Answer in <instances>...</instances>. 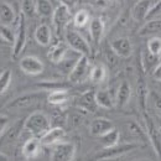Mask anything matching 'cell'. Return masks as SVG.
<instances>
[{
    "label": "cell",
    "instance_id": "ee69618b",
    "mask_svg": "<svg viewBox=\"0 0 161 161\" xmlns=\"http://www.w3.org/2000/svg\"><path fill=\"white\" fill-rule=\"evenodd\" d=\"M61 4H63V5H66V6H68L69 9L77 3V0H60Z\"/></svg>",
    "mask_w": 161,
    "mask_h": 161
},
{
    "label": "cell",
    "instance_id": "d590c367",
    "mask_svg": "<svg viewBox=\"0 0 161 161\" xmlns=\"http://www.w3.org/2000/svg\"><path fill=\"white\" fill-rule=\"evenodd\" d=\"M147 51L153 55L161 56V37H151L147 41Z\"/></svg>",
    "mask_w": 161,
    "mask_h": 161
},
{
    "label": "cell",
    "instance_id": "d4e9b609",
    "mask_svg": "<svg viewBox=\"0 0 161 161\" xmlns=\"http://www.w3.org/2000/svg\"><path fill=\"white\" fill-rule=\"evenodd\" d=\"M161 32V18L160 19H150L145 21V24L139 29V36H151Z\"/></svg>",
    "mask_w": 161,
    "mask_h": 161
},
{
    "label": "cell",
    "instance_id": "bcb514c9",
    "mask_svg": "<svg viewBox=\"0 0 161 161\" xmlns=\"http://www.w3.org/2000/svg\"><path fill=\"white\" fill-rule=\"evenodd\" d=\"M135 161H151V160H149V159H140V160H135Z\"/></svg>",
    "mask_w": 161,
    "mask_h": 161
},
{
    "label": "cell",
    "instance_id": "60d3db41",
    "mask_svg": "<svg viewBox=\"0 0 161 161\" xmlns=\"http://www.w3.org/2000/svg\"><path fill=\"white\" fill-rule=\"evenodd\" d=\"M105 57H107V61L109 62V64L114 66V64L117 63V58H118V56H117V55H115V52L112 50V47H109V48H108V51L105 52Z\"/></svg>",
    "mask_w": 161,
    "mask_h": 161
},
{
    "label": "cell",
    "instance_id": "e0dca14e",
    "mask_svg": "<svg viewBox=\"0 0 161 161\" xmlns=\"http://www.w3.org/2000/svg\"><path fill=\"white\" fill-rule=\"evenodd\" d=\"M69 51L68 45L66 43V41H58L56 42L47 52V58L51 61L52 63L57 64L61 61L64 58V56L67 55V52Z\"/></svg>",
    "mask_w": 161,
    "mask_h": 161
},
{
    "label": "cell",
    "instance_id": "e575fe53",
    "mask_svg": "<svg viewBox=\"0 0 161 161\" xmlns=\"http://www.w3.org/2000/svg\"><path fill=\"white\" fill-rule=\"evenodd\" d=\"M89 21H91V19H89V14H88L87 10H80L73 16V25L76 27H83Z\"/></svg>",
    "mask_w": 161,
    "mask_h": 161
},
{
    "label": "cell",
    "instance_id": "74e56055",
    "mask_svg": "<svg viewBox=\"0 0 161 161\" xmlns=\"http://www.w3.org/2000/svg\"><path fill=\"white\" fill-rule=\"evenodd\" d=\"M0 37L5 42H8L10 45H14V42H15V32L9 26L1 25L0 26Z\"/></svg>",
    "mask_w": 161,
    "mask_h": 161
},
{
    "label": "cell",
    "instance_id": "cb8c5ba5",
    "mask_svg": "<svg viewBox=\"0 0 161 161\" xmlns=\"http://www.w3.org/2000/svg\"><path fill=\"white\" fill-rule=\"evenodd\" d=\"M141 68L144 73H153V71L156 68V66L160 63V56L150 53L147 50L141 53Z\"/></svg>",
    "mask_w": 161,
    "mask_h": 161
},
{
    "label": "cell",
    "instance_id": "ac0fdd59",
    "mask_svg": "<svg viewBox=\"0 0 161 161\" xmlns=\"http://www.w3.org/2000/svg\"><path fill=\"white\" fill-rule=\"evenodd\" d=\"M80 56H82V55H80L78 52H76V51H73V50L69 48V51L67 52V55L64 56V58L61 61L60 63H57L56 66H57V68L60 69L62 73L67 75V77H68V75L72 72L73 67H75L76 63L78 62Z\"/></svg>",
    "mask_w": 161,
    "mask_h": 161
},
{
    "label": "cell",
    "instance_id": "7c38bea8",
    "mask_svg": "<svg viewBox=\"0 0 161 161\" xmlns=\"http://www.w3.org/2000/svg\"><path fill=\"white\" fill-rule=\"evenodd\" d=\"M114 129V124L113 121L107 119V118H96L91 121V125H89V131L93 136H97V138H101L103 135H105L107 133H109L110 130Z\"/></svg>",
    "mask_w": 161,
    "mask_h": 161
},
{
    "label": "cell",
    "instance_id": "f35d334b",
    "mask_svg": "<svg viewBox=\"0 0 161 161\" xmlns=\"http://www.w3.org/2000/svg\"><path fill=\"white\" fill-rule=\"evenodd\" d=\"M149 98L153 101V105H154L155 110L158 112V115L161 118V94L156 91H150Z\"/></svg>",
    "mask_w": 161,
    "mask_h": 161
},
{
    "label": "cell",
    "instance_id": "603a6c76",
    "mask_svg": "<svg viewBox=\"0 0 161 161\" xmlns=\"http://www.w3.org/2000/svg\"><path fill=\"white\" fill-rule=\"evenodd\" d=\"M89 34L96 45L101 43L104 36V22L101 18H93L89 21Z\"/></svg>",
    "mask_w": 161,
    "mask_h": 161
},
{
    "label": "cell",
    "instance_id": "7bdbcfd3",
    "mask_svg": "<svg viewBox=\"0 0 161 161\" xmlns=\"http://www.w3.org/2000/svg\"><path fill=\"white\" fill-rule=\"evenodd\" d=\"M151 76H153V78H154L155 80H159V82H161V61H160V63L156 66V68L153 71Z\"/></svg>",
    "mask_w": 161,
    "mask_h": 161
},
{
    "label": "cell",
    "instance_id": "83f0119b",
    "mask_svg": "<svg viewBox=\"0 0 161 161\" xmlns=\"http://www.w3.org/2000/svg\"><path fill=\"white\" fill-rule=\"evenodd\" d=\"M69 99V93L67 89H57L47 93L46 101L52 105H62Z\"/></svg>",
    "mask_w": 161,
    "mask_h": 161
},
{
    "label": "cell",
    "instance_id": "836d02e7",
    "mask_svg": "<svg viewBox=\"0 0 161 161\" xmlns=\"http://www.w3.org/2000/svg\"><path fill=\"white\" fill-rule=\"evenodd\" d=\"M42 91H47V92H52V91H57V89H67V83H62V82H56V80H51V82H40L37 84Z\"/></svg>",
    "mask_w": 161,
    "mask_h": 161
},
{
    "label": "cell",
    "instance_id": "4dcf8cb0",
    "mask_svg": "<svg viewBox=\"0 0 161 161\" xmlns=\"http://www.w3.org/2000/svg\"><path fill=\"white\" fill-rule=\"evenodd\" d=\"M87 114V112L82 110L80 108L76 107V110L73 113H68L67 114V119H66V123L71 126V128H76L82 124V121L84 120V115Z\"/></svg>",
    "mask_w": 161,
    "mask_h": 161
},
{
    "label": "cell",
    "instance_id": "ffe728a7",
    "mask_svg": "<svg viewBox=\"0 0 161 161\" xmlns=\"http://www.w3.org/2000/svg\"><path fill=\"white\" fill-rule=\"evenodd\" d=\"M42 146L40 141V138L31 136L24 142L22 145V155L25 159H34L39 155L40 149Z\"/></svg>",
    "mask_w": 161,
    "mask_h": 161
},
{
    "label": "cell",
    "instance_id": "9a60e30c",
    "mask_svg": "<svg viewBox=\"0 0 161 161\" xmlns=\"http://www.w3.org/2000/svg\"><path fill=\"white\" fill-rule=\"evenodd\" d=\"M153 1L151 0H138L135 3V5L131 9V16L135 21H144L145 19H147L149 13L153 8Z\"/></svg>",
    "mask_w": 161,
    "mask_h": 161
},
{
    "label": "cell",
    "instance_id": "f1b7e54d",
    "mask_svg": "<svg viewBox=\"0 0 161 161\" xmlns=\"http://www.w3.org/2000/svg\"><path fill=\"white\" fill-rule=\"evenodd\" d=\"M36 1V15L40 18H51L53 15V5L50 0H35Z\"/></svg>",
    "mask_w": 161,
    "mask_h": 161
},
{
    "label": "cell",
    "instance_id": "484cf974",
    "mask_svg": "<svg viewBox=\"0 0 161 161\" xmlns=\"http://www.w3.org/2000/svg\"><path fill=\"white\" fill-rule=\"evenodd\" d=\"M52 39V31L47 24H41L35 30V40L41 46L50 45Z\"/></svg>",
    "mask_w": 161,
    "mask_h": 161
},
{
    "label": "cell",
    "instance_id": "b9f144b4",
    "mask_svg": "<svg viewBox=\"0 0 161 161\" xmlns=\"http://www.w3.org/2000/svg\"><path fill=\"white\" fill-rule=\"evenodd\" d=\"M160 11H161V0H159L158 3H155V4L153 5V8H151V10H150L147 18H151L153 15H156V14H159Z\"/></svg>",
    "mask_w": 161,
    "mask_h": 161
},
{
    "label": "cell",
    "instance_id": "7a4b0ae2",
    "mask_svg": "<svg viewBox=\"0 0 161 161\" xmlns=\"http://www.w3.org/2000/svg\"><path fill=\"white\" fill-rule=\"evenodd\" d=\"M64 41L71 50L78 52L82 56L89 57L92 55V48H91L89 43L77 30L73 29V26L71 24L67 26V29L64 31Z\"/></svg>",
    "mask_w": 161,
    "mask_h": 161
},
{
    "label": "cell",
    "instance_id": "2e32d148",
    "mask_svg": "<svg viewBox=\"0 0 161 161\" xmlns=\"http://www.w3.org/2000/svg\"><path fill=\"white\" fill-rule=\"evenodd\" d=\"M126 131L129 134V136L135 141V142H140V144H147L149 141V136L146 130H144L141 128L140 124H138L136 121L130 120L126 123Z\"/></svg>",
    "mask_w": 161,
    "mask_h": 161
},
{
    "label": "cell",
    "instance_id": "8992f818",
    "mask_svg": "<svg viewBox=\"0 0 161 161\" xmlns=\"http://www.w3.org/2000/svg\"><path fill=\"white\" fill-rule=\"evenodd\" d=\"M71 21V13H69V8L63 5V4H58L53 11L52 15V22L56 30V34L58 37H64V31L67 29V26L69 25Z\"/></svg>",
    "mask_w": 161,
    "mask_h": 161
},
{
    "label": "cell",
    "instance_id": "7402d4cb",
    "mask_svg": "<svg viewBox=\"0 0 161 161\" xmlns=\"http://www.w3.org/2000/svg\"><path fill=\"white\" fill-rule=\"evenodd\" d=\"M96 101L98 107L104 109H112L115 107V96L108 89H99L96 92Z\"/></svg>",
    "mask_w": 161,
    "mask_h": 161
},
{
    "label": "cell",
    "instance_id": "44dd1931",
    "mask_svg": "<svg viewBox=\"0 0 161 161\" xmlns=\"http://www.w3.org/2000/svg\"><path fill=\"white\" fill-rule=\"evenodd\" d=\"M131 97V86L128 80H123L118 89H117V94H115V105L123 108L128 104V102L130 101Z\"/></svg>",
    "mask_w": 161,
    "mask_h": 161
},
{
    "label": "cell",
    "instance_id": "4fadbf2b",
    "mask_svg": "<svg viewBox=\"0 0 161 161\" xmlns=\"http://www.w3.org/2000/svg\"><path fill=\"white\" fill-rule=\"evenodd\" d=\"M76 107L87 113H94L98 107L97 101H96V92L89 89V91H86L84 93H82L77 98Z\"/></svg>",
    "mask_w": 161,
    "mask_h": 161
},
{
    "label": "cell",
    "instance_id": "5bb4252c",
    "mask_svg": "<svg viewBox=\"0 0 161 161\" xmlns=\"http://www.w3.org/2000/svg\"><path fill=\"white\" fill-rule=\"evenodd\" d=\"M66 136V130L61 126H52L40 138L42 146H53L55 144L61 142Z\"/></svg>",
    "mask_w": 161,
    "mask_h": 161
},
{
    "label": "cell",
    "instance_id": "4316f807",
    "mask_svg": "<svg viewBox=\"0 0 161 161\" xmlns=\"http://www.w3.org/2000/svg\"><path fill=\"white\" fill-rule=\"evenodd\" d=\"M15 19H18V18L15 15L14 8L8 3H1L0 4V22H1V25L9 26L15 21Z\"/></svg>",
    "mask_w": 161,
    "mask_h": 161
},
{
    "label": "cell",
    "instance_id": "52a82bcc",
    "mask_svg": "<svg viewBox=\"0 0 161 161\" xmlns=\"http://www.w3.org/2000/svg\"><path fill=\"white\" fill-rule=\"evenodd\" d=\"M76 155V145L69 141H61L52 146L51 161H73Z\"/></svg>",
    "mask_w": 161,
    "mask_h": 161
},
{
    "label": "cell",
    "instance_id": "3957f363",
    "mask_svg": "<svg viewBox=\"0 0 161 161\" xmlns=\"http://www.w3.org/2000/svg\"><path fill=\"white\" fill-rule=\"evenodd\" d=\"M144 118H145V130L147 133L149 141L153 145L156 155L161 159V118L160 121H155L154 117L147 114V112L144 113Z\"/></svg>",
    "mask_w": 161,
    "mask_h": 161
},
{
    "label": "cell",
    "instance_id": "6da1fadb",
    "mask_svg": "<svg viewBox=\"0 0 161 161\" xmlns=\"http://www.w3.org/2000/svg\"><path fill=\"white\" fill-rule=\"evenodd\" d=\"M51 128L52 124L50 117L42 112H34L24 121V131L35 138H41Z\"/></svg>",
    "mask_w": 161,
    "mask_h": 161
},
{
    "label": "cell",
    "instance_id": "ab89813d",
    "mask_svg": "<svg viewBox=\"0 0 161 161\" xmlns=\"http://www.w3.org/2000/svg\"><path fill=\"white\" fill-rule=\"evenodd\" d=\"M9 125V117L5 114H0V136L6 131Z\"/></svg>",
    "mask_w": 161,
    "mask_h": 161
},
{
    "label": "cell",
    "instance_id": "30bf717a",
    "mask_svg": "<svg viewBox=\"0 0 161 161\" xmlns=\"http://www.w3.org/2000/svg\"><path fill=\"white\" fill-rule=\"evenodd\" d=\"M19 66H20V69L26 73V75H30V76H37L43 72V63L40 58H37L36 56H24L19 62Z\"/></svg>",
    "mask_w": 161,
    "mask_h": 161
},
{
    "label": "cell",
    "instance_id": "8d00e7d4",
    "mask_svg": "<svg viewBox=\"0 0 161 161\" xmlns=\"http://www.w3.org/2000/svg\"><path fill=\"white\" fill-rule=\"evenodd\" d=\"M11 69H4L1 73H0V94H3L8 87L10 86V82H11Z\"/></svg>",
    "mask_w": 161,
    "mask_h": 161
},
{
    "label": "cell",
    "instance_id": "f546056e",
    "mask_svg": "<svg viewBox=\"0 0 161 161\" xmlns=\"http://www.w3.org/2000/svg\"><path fill=\"white\" fill-rule=\"evenodd\" d=\"M119 139H120V133L118 129H113L110 130L109 133H107L105 135H103L99 138V142L102 144V146L104 149L107 147H113V146H117L118 142H119Z\"/></svg>",
    "mask_w": 161,
    "mask_h": 161
},
{
    "label": "cell",
    "instance_id": "8fae6325",
    "mask_svg": "<svg viewBox=\"0 0 161 161\" xmlns=\"http://www.w3.org/2000/svg\"><path fill=\"white\" fill-rule=\"evenodd\" d=\"M112 50L115 52V55L121 58H128L133 55V43L128 37H117L110 42Z\"/></svg>",
    "mask_w": 161,
    "mask_h": 161
},
{
    "label": "cell",
    "instance_id": "d6a6232c",
    "mask_svg": "<svg viewBox=\"0 0 161 161\" xmlns=\"http://www.w3.org/2000/svg\"><path fill=\"white\" fill-rule=\"evenodd\" d=\"M21 13L26 18H34L36 15V1L35 0H21Z\"/></svg>",
    "mask_w": 161,
    "mask_h": 161
},
{
    "label": "cell",
    "instance_id": "d6986e66",
    "mask_svg": "<svg viewBox=\"0 0 161 161\" xmlns=\"http://www.w3.org/2000/svg\"><path fill=\"white\" fill-rule=\"evenodd\" d=\"M149 93H150V91L147 89L145 78H144V76L140 75L138 77V83H136V98H138V104H139V108L142 112V114L147 112L146 110V104H147Z\"/></svg>",
    "mask_w": 161,
    "mask_h": 161
},
{
    "label": "cell",
    "instance_id": "9c48e42d",
    "mask_svg": "<svg viewBox=\"0 0 161 161\" xmlns=\"http://www.w3.org/2000/svg\"><path fill=\"white\" fill-rule=\"evenodd\" d=\"M91 73L89 68V57L87 56H80L78 62L73 67L72 72L68 75L67 80L69 83H80L87 78V76Z\"/></svg>",
    "mask_w": 161,
    "mask_h": 161
},
{
    "label": "cell",
    "instance_id": "5b68a950",
    "mask_svg": "<svg viewBox=\"0 0 161 161\" xmlns=\"http://www.w3.org/2000/svg\"><path fill=\"white\" fill-rule=\"evenodd\" d=\"M16 31H15V42L13 45V57L18 58L25 48L26 39H27V27H26V16L20 13L18 16Z\"/></svg>",
    "mask_w": 161,
    "mask_h": 161
},
{
    "label": "cell",
    "instance_id": "ba28073f",
    "mask_svg": "<svg viewBox=\"0 0 161 161\" xmlns=\"http://www.w3.org/2000/svg\"><path fill=\"white\" fill-rule=\"evenodd\" d=\"M136 147H138V145L135 142H126V144L117 145V146H113V147H107V149H103L102 151H99L93 158V160H109V159H113V158H118V156H120L123 154H126V153H129V151H131Z\"/></svg>",
    "mask_w": 161,
    "mask_h": 161
},
{
    "label": "cell",
    "instance_id": "f6af8a7d",
    "mask_svg": "<svg viewBox=\"0 0 161 161\" xmlns=\"http://www.w3.org/2000/svg\"><path fill=\"white\" fill-rule=\"evenodd\" d=\"M0 161H9V156L5 155L4 153H0Z\"/></svg>",
    "mask_w": 161,
    "mask_h": 161
},
{
    "label": "cell",
    "instance_id": "1f68e13d",
    "mask_svg": "<svg viewBox=\"0 0 161 161\" xmlns=\"http://www.w3.org/2000/svg\"><path fill=\"white\" fill-rule=\"evenodd\" d=\"M89 78L93 83H102L107 78V69L103 64H96L93 66V68H91V73H89Z\"/></svg>",
    "mask_w": 161,
    "mask_h": 161
},
{
    "label": "cell",
    "instance_id": "277c9868",
    "mask_svg": "<svg viewBox=\"0 0 161 161\" xmlns=\"http://www.w3.org/2000/svg\"><path fill=\"white\" fill-rule=\"evenodd\" d=\"M45 91H40V92H31V93H26V94H22L19 96L18 98L13 99L10 102L6 108L8 109H26V108H30L32 105H36L39 104L43 99H46L47 94L43 93Z\"/></svg>",
    "mask_w": 161,
    "mask_h": 161
}]
</instances>
